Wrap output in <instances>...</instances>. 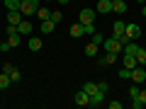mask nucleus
I'll use <instances>...</instances> for the list:
<instances>
[{
	"instance_id": "5701e85b",
	"label": "nucleus",
	"mask_w": 146,
	"mask_h": 109,
	"mask_svg": "<svg viewBox=\"0 0 146 109\" xmlns=\"http://www.w3.org/2000/svg\"><path fill=\"white\" fill-rule=\"evenodd\" d=\"M83 92L95 95V92H98V83H83Z\"/></svg>"
},
{
	"instance_id": "c756f323",
	"label": "nucleus",
	"mask_w": 146,
	"mask_h": 109,
	"mask_svg": "<svg viewBox=\"0 0 146 109\" xmlns=\"http://www.w3.org/2000/svg\"><path fill=\"white\" fill-rule=\"evenodd\" d=\"M83 32L93 36V34H95V22H93V24H83Z\"/></svg>"
},
{
	"instance_id": "393cba45",
	"label": "nucleus",
	"mask_w": 146,
	"mask_h": 109,
	"mask_svg": "<svg viewBox=\"0 0 146 109\" xmlns=\"http://www.w3.org/2000/svg\"><path fill=\"white\" fill-rule=\"evenodd\" d=\"M7 75H10V80H12V83H20V80H22V73L17 70V68H12V70L7 73Z\"/></svg>"
},
{
	"instance_id": "412c9836",
	"label": "nucleus",
	"mask_w": 146,
	"mask_h": 109,
	"mask_svg": "<svg viewBox=\"0 0 146 109\" xmlns=\"http://www.w3.org/2000/svg\"><path fill=\"white\" fill-rule=\"evenodd\" d=\"M10 85H12L10 75H7V73H0V90H5V87H10Z\"/></svg>"
},
{
	"instance_id": "9d476101",
	"label": "nucleus",
	"mask_w": 146,
	"mask_h": 109,
	"mask_svg": "<svg viewBox=\"0 0 146 109\" xmlns=\"http://www.w3.org/2000/svg\"><path fill=\"white\" fill-rule=\"evenodd\" d=\"M7 46H10V49H17V46H20V44H22V34H20V32H17V34H10V36H7Z\"/></svg>"
},
{
	"instance_id": "bb28decb",
	"label": "nucleus",
	"mask_w": 146,
	"mask_h": 109,
	"mask_svg": "<svg viewBox=\"0 0 146 109\" xmlns=\"http://www.w3.org/2000/svg\"><path fill=\"white\" fill-rule=\"evenodd\" d=\"M139 92H141V90H139V85L134 83V85L129 87V97H131V99H134V97H139Z\"/></svg>"
},
{
	"instance_id": "ddd939ff",
	"label": "nucleus",
	"mask_w": 146,
	"mask_h": 109,
	"mask_svg": "<svg viewBox=\"0 0 146 109\" xmlns=\"http://www.w3.org/2000/svg\"><path fill=\"white\" fill-rule=\"evenodd\" d=\"M17 32H20L22 36H25V34H32V22H29V20H22L20 24H17Z\"/></svg>"
},
{
	"instance_id": "dca6fc26",
	"label": "nucleus",
	"mask_w": 146,
	"mask_h": 109,
	"mask_svg": "<svg viewBox=\"0 0 146 109\" xmlns=\"http://www.w3.org/2000/svg\"><path fill=\"white\" fill-rule=\"evenodd\" d=\"M98 49H100V44H95V41H90V44H85V56H90V58H95V56H98Z\"/></svg>"
},
{
	"instance_id": "473e14b6",
	"label": "nucleus",
	"mask_w": 146,
	"mask_h": 109,
	"mask_svg": "<svg viewBox=\"0 0 146 109\" xmlns=\"http://www.w3.org/2000/svg\"><path fill=\"white\" fill-rule=\"evenodd\" d=\"M7 36H10V34H17V24H7Z\"/></svg>"
},
{
	"instance_id": "2f4dec72",
	"label": "nucleus",
	"mask_w": 146,
	"mask_h": 109,
	"mask_svg": "<svg viewBox=\"0 0 146 109\" xmlns=\"http://www.w3.org/2000/svg\"><path fill=\"white\" fill-rule=\"evenodd\" d=\"M12 68H15V66H12V63H10V61H5V63H3V73H10V70H12Z\"/></svg>"
},
{
	"instance_id": "39448f33",
	"label": "nucleus",
	"mask_w": 146,
	"mask_h": 109,
	"mask_svg": "<svg viewBox=\"0 0 146 109\" xmlns=\"http://www.w3.org/2000/svg\"><path fill=\"white\" fill-rule=\"evenodd\" d=\"M124 34L129 36V39H139V36H141V27H139V24H134V22H127Z\"/></svg>"
},
{
	"instance_id": "f8f14e48",
	"label": "nucleus",
	"mask_w": 146,
	"mask_h": 109,
	"mask_svg": "<svg viewBox=\"0 0 146 109\" xmlns=\"http://www.w3.org/2000/svg\"><path fill=\"white\" fill-rule=\"evenodd\" d=\"M27 46H29V51L34 53V51H42V46H44V41H42V39H36V36H32L29 41H27Z\"/></svg>"
},
{
	"instance_id": "1a4fd4ad",
	"label": "nucleus",
	"mask_w": 146,
	"mask_h": 109,
	"mask_svg": "<svg viewBox=\"0 0 146 109\" xmlns=\"http://www.w3.org/2000/svg\"><path fill=\"white\" fill-rule=\"evenodd\" d=\"M117 56H119V53H112V51H105V56L100 58V66H110V63H117Z\"/></svg>"
},
{
	"instance_id": "72a5a7b5",
	"label": "nucleus",
	"mask_w": 146,
	"mask_h": 109,
	"mask_svg": "<svg viewBox=\"0 0 146 109\" xmlns=\"http://www.w3.org/2000/svg\"><path fill=\"white\" fill-rule=\"evenodd\" d=\"M107 107H110V109H122L124 104H122V102H107Z\"/></svg>"
},
{
	"instance_id": "aec40b11",
	"label": "nucleus",
	"mask_w": 146,
	"mask_h": 109,
	"mask_svg": "<svg viewBox=\"0 0 146 109\" xmlns=\"http://www.w3.org/2000/svg\"><path fill=\"white\" fill-rule=\"evenodd\" d=\"M54 27H56V22H54L51 17L42 22V32H44V34H51V32H54Z\"/></svg>"
},
{
	"instance_id": "b1692460",
	"label": "nucleus",
	"mask_w": 146,
	"mask_h": 109,
	"mask_svg": "<svg viewBox=\"0 0 146 109\" xmlns=\"http://www.w3.org/2000/svg\"><path fill=\"white\" fill-rule=\"evenodd\" d=\"M20 5H22V0H5L7 10H20Z\"/></svg>"
},
{
	"instance_id": "20e7f679",
	"label": "nucleus",
	"mask_w": 146,
	"mask_h": 109,
	"mask_svg": "<svg viewBox=\"0 0 146 109\" xmlns=\"http://www.w3.org/2000/svg\"><path fill=\"white\" fill-rule=\"evenodd\" d=\"M129 80H131V83H146V66H136V68H131Z\"/></svg>"
},
{
	"instance_id": "9b49d317",
	"label": "nucleus",
	"mask_w": 146,
	"mask_h": 109,
	"mask_svg": "<svg viewBox=\"0 0 146 109\" xmlns=\"http://www.w3.org/2000/svg\"><path fill=\"white\" fill-rule=\"evenodd\" d=\"M100 104H105V92H95V95H90V107H100Z\"/></svg>"
},
{
	"instance_id": "f03ea898",
	"label": "nucleus",
	"mask_w": 146,
	"mask_h": 109,
	"mask_svg": "<svg viewBox=\"0 0 146 109\" xmlns=\"http://www.w3.org/2000/svg\"><path fill=\"white\" fill-rule=\"evenodd\" d=\"M102 49L105 51H112V53H122V41L119 39H115V36H110V39H102Z\"/></svg>"
},
{
	"instance_id": "a211bd4d",
	"label": "nucleus",
	"mask_w": 146,
	"mask_h": 109,
	"mask_svg": "<svg viewBox=\"0 0 146 109\" xmlns=\"http://www.w3.org/2000/svg\"><path fill=\"white\" fill-rule=\"evenodd\" d=\"M122 66L129 68V70H131V68H136V66H139V63H136V56H127V53H124V58H122Z\"/></svg>"
},
{
	"instance_id": "79ce46f5",
	"label": "nucleus",
	"mask_w": 146,
	"mask_h": 109,
	"mask_svg": "<svg viewBox=\"0 0 146 109\" xmlns=\"http://www.w3.org/2000/svg\"><path fill=\"white\" fill-rule=\"evenodd\" d=\"M3 3H5V0H3Z\"/></svg>"
},
{
	"instance_id": "2eb2a0df",
	"label": "nucleus",
	"mask_w": 146,
	"mask_h": 109,
	"mask_svg": "<svg viewBox=\"0 0 146 109\" xmlns=\"http://www.w3.org/2000/svg\"><path fill=\"white\" fill-rule=\"evenodd\" d=\"M68 34H71L73 39H78V36H83V34H85V32H83V24H80V22H78V24H71Z\"/></svg>"
},
{
	"instance_id": "4468645a",
	"label": "nucleus",
	"mask_w": 146,
	"mask_h": 109,
	"mask_svg": "<svg viewBox=\"0 0 146 109\" xmlns=\"http://www.w3.org/2000/svg\"><path fill=\"white\" fill-rule=\"evenodd\" d=\"M112 12L124 15V12H127V3H124V0H115V3H112Z\"/></svg>"
},
{
	"instance_id": "7c9ffc66",
	"label": "nucleus",
	"mask_w": 146,
	"mask_h": 109,
	"mask_svg": "<svg viewBox=\"0 0 146 109\" xmlns=\"http://www.w3.org/2000/svg\"><path fill=\"white\" fill-rule=\"evenodd\" d=\"M98 90H100V92H105V95H107V92H110V83H98Z\"/></svg>"
},
{
	"instance_id": "f3484780",
	"label": "nucleus",
	"mask_w": 146,
	"mask_h": 109,
	"mask_svg": "<svg viewBox=\"0 0 146 109\" xmlns=\"http://www.w3.org/2000/svg\"><path fill=\"white\" fill-rule=\"evenodd\" d=\"M136 51H139V44H134V41L124 44V49H122V53H127V56H136Z\"/></svg>"
},
{
	"instance_id": "f704fd0d",
	"label": "nucleus",
	"mask_w": 146,
	"mask_h": 109,
	"mask_svg": "<svg viewBox=\"0 0 146 109\" xmlns=\"http://www.w3.org/2000/svg\"><path fill=\"white\" fill-rule=\"evenodd\" d=\"M139 97H141V102L146 104V90H141V92H139Z\"/></svg>"
},
{
	"instance_id": "0eeeda50",
	"label": "nucleus",
	"mask_w": 146,
	"mask_h": 109,
	"mask_svg": "<svg viewBox=\"0 0 146 109\" xmlns=\"http://www.w3.org/2000/svg\"><path fill=\"white\" fill-rule=\"evenodd\" d=\"M124 29H127V22H122V20L112 22V36H115V39H119V36L124 34Z\"/></svg>"
},
{
	"instance_id": "423d86ee",
	"label": "nucleus",
	"mask_w": 146,
	"mask_h": 109,
	"mask_svg": "<svg viewBox=\"0 0 146 109\" xmlns=\"http://www.w3.org/2000/svg\"><path fill=\"white\" fill-rule=\"evenodd\" d=\"M95 12H100V15H110V12H112V0H98Z\"/></svg>"
},
{
	"instance_id": "f257e3e1",
	"label": "nucleus",
	"mask_w": 146,
	"mask_h": 109,
	"mask_svg": "<svg viewBox=\"0 0 146 109\" xmlns=\"http://www.w3.org/2000/svg\"><path fill=\"white\" fill-rule=\"evenodd\" d=\"M36 10H39V0H22L20 12H22L25 17H32V15H36Z\"/></svg>"
},
{
	"instance_id": "a19ab883",
	"label": "nucleus",
	"mask_w": 146,
	"mask_h": 109,
	"mask_svg": "<svg viewBox=\"0 0 146 109\" xmlns=\"http://www.w3.org/2000/svg\"><path fill=\"white\" fill-rule=\"evenodd\" d=\"M112 3H115V0H112Z\"/></svg>"
},
{
	"instance_id": "a878e982",
	"label": "nucleus",
	"mask_w": 146,
	"mask_h": 109,
	"mask_svg": "<svg viewBox=\"0 0 146 109\" xmlns=\"http://www.w3.org/2000/svg\"><path fill=\"white\" fill-rule=\"evenodd\" d=\"M129 75H131V70L122 66V68H119V78H122V80H129Z\"/></svg>"
},
{
	"instance_id": "ea45409f",
	"label": "nucleus",
	"mask_w": 146,
	"mask_h": 109,
	"mask_svg": "<svg viewBox=\"0 0 146 109\" xmlns=\"http://www.w3.org/2000/svg\"><path fill=\"white\" fill-rule=\"evenodd\" d=\"M3 44H5V41H0V49H3Z\"/></svg>"
},
{
	"instance_id": "4be33fe9",
	"label": "nucleus",
	"mask_w": 146,
	"mask_h": 109,
	"mask_svg": "<svg viewBox=\"0 0 146 109\" xmlns=\"http://www.w3.org/2000/svg\"><path fill=\"white\" fill-rule=\"evenodd\" d=\"M136 63L139 66H146V49L139 46V51H136Z\"/></svg>"
},
{
	"instance_id": "6ab92c4d",
	"label": "nucleus",
	"mask_w": 146,
	"mask_h": 109,
	"mask_svg": "<svg viewBox=\"0 0 146 109\" xmlns=\"http://www.w3.org/2000/svg\"><path fill=\"white\" fill-rule=\"evenodd\" d=\"M36 17H39V20H49V17H51V7H46V5H42L39 7V10H36Z\"/></svg>"
},
{
	"instance_id": "c9c22d12",
	"label": "nucleus",
	"mask_w": 146,
	"mask_h": 109,
	"mask_svg": "<svg viewBox=\"0 0 146 109\" xmlns=\"http://www.w3.org/2000/svg\"><path fill=\"white\" fill-rule=\"evenodd\" d=\"M56 3H61V5H68V3H71V0H56Z\"/></svg>"
},
{
	"instance_id": "7ed1b4c3",
	"label": "nucleus",
	"mask_w": 146,
	"mask_h": 109,
	"mask_svg": "<svg viewBox=\"0 0 146 109\" xmlns=\"http://www.w3.org/2000/svg\"><path fill=\"white\" fill-rule=\"evenodd\" d=\"M78 22L80 24H93L95 22V10L93 7H83V10L78 12Z\"/></svg>"
},
{
	"instance_id": "e433bc0d",
	"label": "nucleus",
	"mask_w": 146,
	"mask_h": 109,
	"mask_svg": "<svg viewBox=\"0 0 146 109\" xmlns=\"http://www.w3.org/2000/svg\"><path fill=\"white\" fill-rule=\"evenodd\" d=\"M141 15H144V17H146V5H144V7H141Z\"/></svg>"
},
{
	"instance_id": "c85d7f7f",
	"label": "nucleus",
	"mask_w": 146,
	"mask_h": 109,
	"mask_svg": "<svg viewBox=\"0 0 146 109\" xmlns=\"http://www.w3.org/2000/svg\"><path fill=\"white\" fill-rule=\"evenodd\" d=\"M131 107H134V109H141V107H146V104L141 102V97H134V99H131Z\"/></svg>"
},
{
	"instance_id": "58836bf2",
	"label": "nucleus",
	"mask_w": 146,
	"mask_h": 109,
	"mask_svg": "<svg viewBox=\"0 0 146 109\" xmlns=\"http://www.w3.org/2000/svg\"><path fill=\"white\" fill-rule=\"evenodd\" d=\"M136 3H146V0H136Z\"/></svg>"
},
{
	"instance_id": "4c0bfd02",
	"label": "nucleus",
	"mask_w": 146,
	"mask_h": 109,
	"mask_svg": "<svg viewBox=\"0 0 146 109\" xmlns=\"http://www.w3.org/2000/svg\"><path fill=\"white\" fill-rule=\"evenodd\" d=\"M44 3H54V0H44Z\"/></svg>"
},
{
	"instance_id": "cd10ccee",
	"label": "nucleus",
	"mask_w": 146,
	"mask_h": 109,
	"mask_svg": "<svg viewBox=\"0 0 146 109\" xmlns=\"http://www.w3.org/2000/svg\"><path fill=\"white\" fill-rule=\"evenodd\" d=\"M51 20H54V22L58 24V22L63 20V12H58V10H51Z\"/></svg>"
},
{
	"instance_id": "6e6552de",
	"label": "nucleus",
	"mask_w": 146,
	"mask_h": 109,
	"mask_svg": "<svg viewBox=\"0 0 146 109\" xmlns=\"http://www.w3.org/2000/svg\"><path fill=\"white\" fill-rule=\"evenodd\" d=\"M73 102L78 104V107H88V104H90V95L80 90V92H76V97H73Z\"/></svg>"
}]
</instances>
